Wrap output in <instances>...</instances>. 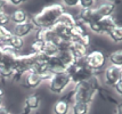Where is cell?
I'll list each match as a JSON object with an SVG mask.
<instances>
[{"label": "cell", "mask_w": 122, "mask_h": 114, "mask_svg": "<svg viewBox=\"0 0 122 114\" xmlns=\"http://www.w3.org/2000/svg\"><path fill=\"white\" fill-rule=\"evenodd\" d=\"M65 9L64 6L61 4H53L43 7L41 11H39L32 17L31 21L33 26L36 30L40 29H50L53 25L59 20V17L62 16Z\"/></svg>", "instance_id": "6da1fadb"}, {"label": "cell", "mask_w": 122, "mask_h": 114, "mask_svg": "<svg viewBox=\"0 0 122 114\" xmlns=\"http://www.w3.org/2000/svg\"><path fill=\"white\" fill-rule=\"evenodd\" d=\"M99 80L96 75L91 76L87 81H83L81 83L75 84L74 90H72V102H79V103H86L89 104L94 100L96 91L99 89Z\"/></svg>", "instance_id": "7a4b0ae2"}, {"label": "cell", "mask_w": 122, "mask_h": 114, "mask_svg": "<svg viewBox=\"0 0 122 114\" xmlns=\"http://www.w3.org/2000/svg\"><path fill=\"white\" fill-rule=\"evenodd\" d=\"M66 73L71 78V82H73L74 84L81 83L83 81H87L88 79H90L91 76H94V71L90 70L88 66L85 65L83 59L76 60L73 65L69 66L66 69Z\"/></svg>", "instance_id": "3957f363"}, {"label": "cell", "mask_w": 122, "mask_h": 114, "mask_svg": "<svg viewBox=\"0 0 122 114\" xmlns=\"http://www.w3.org/2000/svg\"><path fill=\"white\" fill-rule=\"evenodd\" d=\"M48 82H49V84H48L49 90L58 95V94H62L71 83V78L66 73V71H63V72H58V73H54V75Z\"/></svg>", "instance_id": "277c9868"}, {"label": "cell", "mask_w": 122, "mask_h": 114, "mask_svg": "<svg viewBox=\"0 0 122 114\" xmlns=\"http://www.w3.org/2000/svg\"><path fill=\"white\" fill-rule=\"evenodd\" d=\"M106 56L99 50H94L88 53L87 56L83 58V63L86 66H88L90 70L96 71L101 70L103 66L106 64Z\"/></svg>", "instance_id": "5b68a950"}, {"label": "cell", "mask_w": 122, "mask_h": 114, "mask_svg": "<svg viewBox=\"0 0 122 114\" xmlns=\"http://www.w3.org/2000/svg\"><path fill=\"white\" fill-rule=\"evenodd\" d=\"M115 25H117V23L114 21V18L112 16H108L104 17L97 22L91 23L88 25V27L95 33H107V34H110V32L114 29Z\"/></svg>", "instance_id": "8992f818"}, {"label": "cell", "mask_w": 122, "mask_h": 114, "mask_svg": "<svg viewBox=\"0 0 122 114\" xmlns=\"http://www.w3.org/2000/svg\"><path fill=\"white\" fill-rule=\"evenodd\" d=\"M122 79V67L110 65L104 72V81L107 86L115 87L117 83Z\"/></svg>", "instance_id": "52a82bcc"}, {"label": "cell", "mask_w": 122, "mask_h": 114, "mask_svg": "<svg viewBox=\"0 0 122 114\" xmlns=\"http://www.w3.org/2000/svg\"><path fill=\"white\" fill-rule=\"evenodd\" d=\"M114 9H115V6L112 2H104V4L97 6V7H94L92 11H94V16H95L96 22L102 20V18H104V17L112 16V14L114 13Z\"/></svg>", "instance_id": "ba28073f"}, {"label": "cell", "mask_w": 122, "mask_h": 114, "mask_svg": "<svg viewBox=\"0 0 122 114\" xmlns=\"http://www.w3.org/2000/svg\"><path fill=\"white\" fill-rule=\"evenodd\" d=\"M41 82H43L41 74H37L33 72L26 73L23 78V86L29 89H34V88L39 87L41 84Z\"/></svg>", "instance_id": "9c48e42d"}, {"label": "cell", "mask_w": 122, "mask_h": 114, "mask_svg": "<svg viewBox=\"0 0 122 114\" xmlns=\"http://www.w3.org/2000/svg\"><path fill=\"white\" fill-rule=\"evenodd\" d=\"M33 30H36V29H34V26H33L32 22L29 20V21L25 22V23H22V24H17V25H15L13 34H15V35L20 37V38H24V37L29 35Z\"/></svg>", "instance_id": "30bf717a"}, {"label": "cell", "mask_w": 122, "mask_h": 114, "mask_svg": "<svg viewBox=\"0 0 122 114\" xmlns=\"http://www.w3.org/2000/svg\"><path fill=\"white\" fill-rule=\"evenodd\" d=\"M69 50L74 56L75 60H82L88 54L87 47H85V46H82L80 44H76V42H71Z\"/></svg>", "instance_id": "8fae6325"}, {"label": "cell", "mask_w": 122, "mask_h": 114, "mask_svg": "<svg viewBox=\"0 0 122 114\" xmlns=\"http://www.w3.org/2000/svg\"><path fill=\"white\" fill-rule=\"evenodd\" d=\"M40 106V97L38 96L37 94L30 95L25 98L24 100V109H25V113L27 114V112H31L32 109H37Z\"/></svg>", "instance_id": "7c38bea8"}, {"label": "cell", "mask_w": 122, "mask_h": 114, "mask_svg": "<svg viewBox=\"0 0 122 114\" xmlns=\"http://www.w3.org/2000/svg\"><path fill=\"white\" fill-rule=\"evenodd\" d=\"M56 56L58 57V59L62 62V64H63L66 69H67L69 66L73 65L75 62H76L74 58V56L72 55V53L70 51L69 49H66V50H59L58 54L56 55Z\"/></svg>", "instance_id": "4fadbf2b"}, {"label": "cell", "mask_w": 122, "mask_h": 114, "mask_svg": "<svg viewBox=\"0 0 122 114\" xmlns=\"http://www.w3.org/2000/svg\"><path fill=\"white\" fill-rule=\"evenodd\" d=\"M47 64H48L49 71L53 72V73H58V72H63V71L66 70V67L62 64V62L58 59L57 56H50V57H48Z\"/></svg>", "instance_id": "5bb4252c"}, {"label": "cell", "mask_w": 122, "mask_h": 114, "mask_svg": "<svg viewBox=\"0 0 122 114\" xmlns=\"http://www.w3.org/2000/svg\"><path fill=\"white\" fill-rule=\"evenodd\" d=\"M10 21L13 23H15V25L27 22L29 18H27L26 11L23 10V9H15L10 14Z\"/></svg>", "instance_id": "9a60e30c"}, {"label": "cell", "mask_w": 122, "mask_h": 114, "mask_svg": "<svg viewBox=\"0 0 122 114\" xmlns=\"http://www.w3.org/2000/svg\"><path fill=\"white\" fill-rule=\"evenodd\" d=\"M70 109H71V106H70V103L65 102V100H62L59 99L56 103L54 104V114H69Z\"/></svg>", "instance_id": "2e32d148"}, {"label": "cell", "mask_w": 122, "mask_h": 114, "mask_svg": "<svg viewBox=\"0 0 122 114\" xmlns=\"http://www.w3.org/2000/svg\"><path fill=\"white\" fill-rule=\"evenodd\" d=\"M2 47H4V46H2ZM6 47L15 50L16 53H18V51L24 47V39L20 38V37H17L15 34H13V37H11V39L9 40V42L6 45Z\"/></svg>", "instance_id": "e0dca14e"}, {"label": "cell", "mask_w": 122, "mask_h": 114, "mask_svg": "<svg viewBox=\"0 0 122 114\" xmlns=\"http://www.w3.org/2000/svg\"><path fill=\"white\" fill-rule=\"evenodd\" d=\"M59 49L57 45L53 44V42H43V48H42V54L46 56H56L58 54Z\"/></svg>", "instance_id": "ac0fdd59"}, {"label": "cell", "mask_w": 122, "mask_h": 114, "mask_svg": "<svg viewBox=\"0 0 122 114\" xmlns=\"http://www.w3.org/2000/svg\"><path fill=\"white\" fill-rule=\"evenodd\" d=\"M89 107H90L89 104L75 102V103H73L71 109H72V114H88Z\"/></svg>", "instance_id": "d6986e66"}, {"label": "cell", "mask_w": 122, "mask_h": 114, "mask_svg": "<svg viewBox=\"0 0 122 114\" xmlns=\"http://www.w3.org/2000/svg\"><path fill=\"white\" fill-rule=\"evenodd\" d=\"M108 60L111 62V65L122 67V50H117L111 53L108 56Z\"/></svg>", "instance_id": "ffe728a7"}, {"label": "cell", "mask_w": 122, "mask_h": 114, "mask_svg": "<svg viewBox=\"0 0 122 114\" xmlns=\"http://www.w3.org/2000/svg\"><path fill=\"white\" fill-rule=\"evenodd\" d=\"M110 38L114 41V42H121L122 41V25H115L114 29L110 32Z\"/></svg>", "instance_id": "44dd1931"}, {"label": "cell", "mask_w": 122, "mask_h": 114, "mask_svg": "<svg viewBox=\"0 0 122 114\" xmlns=\"http://www.w3.org/2000/svg\"><path fill=\"white\" fill-rule=\"evenodd\" d=\"M10 22V14L1 11L0 13V27H6V25Z\"/></svg>", "instance_id": "7402d4cb"}, {"label": "cell", "mask_w": 122, "mask_h": 114, "mask_svg": "<svg viewBox=\"0 0 122 114\" xmlns=\"http://www.w3.org/2000/svg\"><path fill=\"white\" fill-rule=\"evenodd\" d=\"M79 6L81 9H91L95 7V1L92 0H80Z\"/></svg>", "instance_id": "603a6c76"}, {"label": "cell", "mask_w": 122, "mask_h": 114, "mask_svg": "<svg viewBox=\"0 0 122 114\" xmlns=\"http://www.w3.org/2000/svg\"><path fill=\"white\" fill-rule=\"evenodd\" d=\"M64 5L66 6V7H76V6H79V1L78 0H74V1H65Z\"/></svg>", "instance_id": "cb8c5ba5"}, {"label": "cell", "mask_w": 122, "mask_h": 114, "mask_svg": "<svg viewBox=\"0 0 122 114\" xmlns=\"http://www.w3.org/2000/svg\"><path fill=\"white\" fill-rule=\"evenodd\" d=\"M114 88L117 89V94H119V95H121V96H122V79H121V80H120L119 82H117V86H115Z\"/></svg>", "instance_id": "d4e9b609"}, {"label": "cell", "mask_w": 122, "mask_h": 114, "mask_svg": "<svg viewBox=\"0 0 122 114\" xmlns=\"http://www.w3.org/2000/svg\"><path fill=\"white\" fill-rule=\"evenodd\" d=\"M0 114H9L8 109H7V107H6V106H4L2 104L0 105Z\"/></svg>", "instance_id": "484cf974"}, {"label": "cell", "mask_w": 122, "mask_h": 114, "mask_svg": "<svg viewBox=\"0 0 122 114\" xmlns=\"http://www.w3.org/2000/svg\"><path fill=\"white\" fill-rule=\"evenodd\" d=\"M10 4H11V5H14V6H17V5H21V4H23V1H22V0H11Z\"/></svg>", "instance_id": "4316f807"}, {"label": "cell", "mask_w": 122, "mask_h": 114, "mask_svg": "<svg viewBox=\"0 0 122 114\" xmlns=\"http://www.w3.org/2000/svg\"><path fill=\"white\" fill-rule=\"evenodd\" d=\"M6 1H0V13L1 11H5V6H6Z\"/></svg>", "instance_id": "83f0119b"}, {"label": "cell", "mask_w": 122, "mask_h": 114, "mask_svg": "<svg viewBox=\"0 0 122 114\" xmlns=\"http://www.w3.org/2000/svg\"><path fill=\"white\" fill-rule=\"evenodd\" d=\"M2 97H4V90L0 89V105H1V103H2Z\"/></svg>", "instance_id": "f1b7e54d"}, {"label": "cell", "mask_w": 122, "mask_h": 114, "mask_svg": "<svg viewBox=\"0 0 122 114\" xmlns=\"http://www.w3.org/2000/svg\"><path fill=\"white\" fill-rule=\"evenodd\" d=\"M117 114H122V105L117 107Z\"/></svg>", "instance_id": "f546056e"}, {"label": "cell", "mask_w": 122, "mask_h": 114, "mask_svg": "<svg viewBox=\"0 0 122 114\" xmlns=\"http://www.w3.org/2000/svg\"><path fill=\"white\" fill-rule=\"evenodd\" d=\"M2 50H4V47L0 45V56H1V54H2Z\"/></svg>", "instance_id": "4dcf8cb0"}, {"label": "cell", "mask_w": 122, "mask_h": 114, "mask_svg": "<svg viewBox=\"0 0 122 114\" xmlns=\"http://www.w3.org/2000/svg\"><path fill=\"white\" fill-rule=\"evenodd\" d=\"M9 114H10V113H9Z\"/></svg>", "instance_id": "1f68e13d"}]
</instances>
